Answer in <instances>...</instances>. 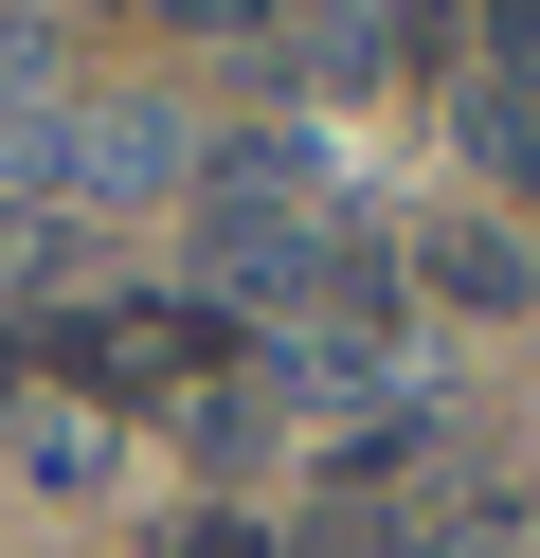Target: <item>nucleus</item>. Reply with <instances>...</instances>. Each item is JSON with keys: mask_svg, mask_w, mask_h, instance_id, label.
I'll list each match as a JSON object with an SVG mask.
<instances>
[{"mask_svg": "<svg viewBox=\"0 0 540 558\" xmlns=\"http://www.w3.org/2000/svg\"><path fill=\"white\" fill-rule=\"evenodd\" d=\"M55 361L91 397H163V378L216 361V306H91V325H55Z\"/></svg>", "mask_w": 540, "mask_h": 558, "instance_id": "obj_1", "label": "nucleus"}, {"mask_svg": "<svg viewBox=\"0 0 540 558\" xmlns=\"http://www.w3.org/2000/svg\"><path fill=\"white\" fill-rule=\"evenodd\" d=\"M55 181H91V198H163V181H180V126H163V109H108L91 162H55Z\"/></svg>", "mask_w": 540, "mask_h": 558, "instance_id": "obj_2", "label": "nucleus"}, {"mask_svg": "<svg viewBox=\"0 0 540 558\" xmlns=\"http://www.w3.org/2000/svg\"><path fill=\"white\" fill-rule=\"evenodd\" d=\"M415 270H432L451 306H523V289H540V270H523V234H487V217H451V234H432Z\"/></svg>", "mask_w": 540, "mask_h": 558, "instance_id": "obj_3", "label": "nucleus"}, {"mask_svg": "<svg viewBox=\"0 0 540 558\" xmlns=\"http://www.w3.org/2000/svg\"><path fill=\"white\" fill-rule=\"evenodd\" d=\"M468 145H487V181H523V198H540V90H504V73H487V109H468Z\"/></svg>", "mask_w": 540, "mask_h": 558, "instance_id": "obj_4", "label": "nucleus"}, {"mask_svg": "<svg viewBox=\"0 0 540 558\" xmlns=\"http://www.w3.org/2000/svg\"><path fill=\"white\" fill-rule=\"evenodd\" d=\"M487 54H504V90H540V0H487Z\"/></svg>", "mask_w": 540, "mask_h": 558, "instance_id": "obj_5", "label": "nucleus"}, {"mask_svg": "<svg viewBox=\"0 0 540 558\" xmlns=\"http://www.w3.org/2000/svg\"><path fill=\"white\" fill-rule=\"evenodd\" d=\"M144 19H180V37H271V0H144Z\"/></svg>", "mask_w": 540, "mask_h": 558, "instance_id": "obj_6", "label": "nucleus"}, {"mask_svg": "<svg viewBox=\"0 0 540 558\" xmlns=\"http://www.w3.org/2000/svg\"><path fill=\"white\" fill-rule=\"evenodd\" d=\"M163 558H271V541H252V522H180Z\"/></svg>", "mask_w": 540, "mask_h": 558, "instance_id": "obj_7", "label": "nucleus"}]
</instances>
